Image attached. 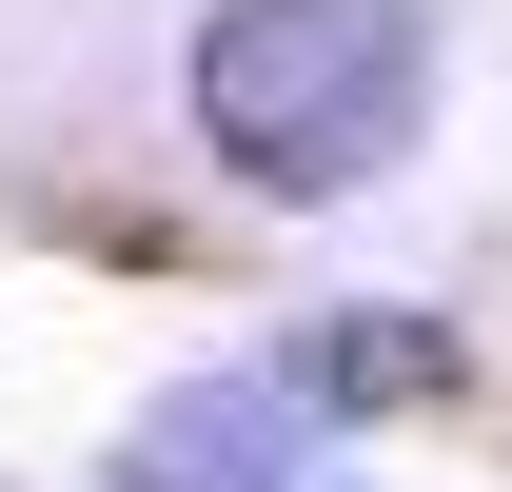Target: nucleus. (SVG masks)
<instances>
[{"mask_svg": "<svg viewBox=\"0 0 512 492\" xmlns=\"http://www.w3.org/2000/svg\"><path fill=\"white\" fill-rule=\"evenodd\" d=\"M434 119V40L414 0H217L197 20V138L256 197H355Z\"/></svg>", "mask_w": 512, "mask_h": 492, "instance_id": "nucleus-1", "label": "nucleus"}, {"mask_svg": "<svg viewBox=\"0 0 512 492\" xmlns=\"http://www.w3.org/2000/svg\"><path fill=\"white\" fill-rule=\"evenodd\" d=\"M453 374V335H414V315H355V335H316L296 355V394H434Z\"/></svg>", "mask_w": 512, "mask_h": 492, "instance_id": "nucleus-3", "label": "nucleus"}, {"mask_svg": "<svg viewBox=\"0 0 512 492\" xmlns=\"http://www.w3.org/2000/svg\"><path fill=\"white\" fill-rule=\"evenodd\" d=\"M256 433H276V394H197L138 433V492H256Z\"/></svg>", "mask_w": 512, "mask_h": 492, "instance_id": "nucleus-2", "label": "nucleus"}]
</instances>
